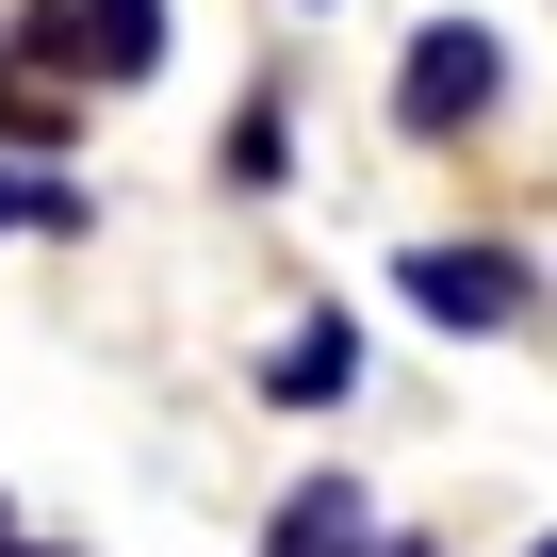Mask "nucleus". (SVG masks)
<instances>
[{"mask_svg": "<svg viewBox=\"0 0 557 557\" xmlns=\"http://www.w3.org/2000/svg\"><path fill=\"white\" fill-rule=\"evenodd\" d=\"M394 296L426 329H459V345H508V329H541V262L475 246V230H426V246H394Z\"/></svg>", "mask_w": 557, "mask_h": 557, "instance_id": "1", "label": "nucleus"}, {"mask_svg": "<svg viewBox=\"0 0 557 557\" xmlns=\"http://www.w3.org/2000/svg\"><path fill=\"white\" fill-rule=\"evenodd\" d=\"M492 99H508V34L492 17H426L410 66H394V132L410 148H459V132H492Z\"/></svg>", "mask_w": 557, "mask_h": 557, "instance_id": "2", "label": "nucleus"}, {"mask_svg": "<svg viewBox=\"0 0 557 557\" xmlns=\"http://www.w3.org/2000/svg\"><path fill=\"white\" fill-rule=\"evenodd\" d=\"M50 83H148L164 66V0H34V34H17Z\"/></svg>", "mask_w": 557, "mask_h": 557, "instance_id": "3", "label": "nucleus"}, {"mask_svg": "<svg viewBox=\"0 0 557 557\" xmlns=\"http://www.w3.org/2000/svg\"><path fill=\"white\" fill-rule=\"evenodd\" d=\"M377 541H394V524H377V492H361L345 459H329V475H296V492L262 508V557H377Z\"/></svg>", "mask_w": 557, "mask_h": 557, "instance_id": "4", "label": "nucleus"}, {"mask_svg": "<svg viewBox=\"0 0 557 557\" xmlns=\"http://www.w3.org/2000/svg\"><path fill=\"white\" fill-rule=\"evenodd\" d=\"M361 394V312H296L262 345V410H345Z\"/></svg>", "mask_w": 557, "mask_h": 557, "instance_id": "5", "label": "nucleus"}, {"mask_svg": "<svg viewBox=\"0 0 557 557\" xmlns=\"http://www.w3.org/2000/svg\"><path fill=\"white\" fill-rule=\"evenodd\" d=\"M213 181H230V197H278V181H296V99H278V83H246V115H230Z\"/></svg>", "mask_w": 557, "mask_h": 557, "instance_id": "6", "label": "nucleus"}, {"mask_svg": "<svg viewBox=\"0 0 557 557\" xmlns=\"http://www.w3.org/2000/svg\"><path fill=\"white\" fill-rule=\"evenodd\" d=\"M0 230H66V246H83V181H50V164H0Z\"/></svg>", "mask_w": 557, "mask_h": 557, "instance_id": "7", "label": "nucleus"}, {"mask_svg": "<svg viewBox=\"0 0 557 557\" xmlns=\"http://www.w3.org/2000/svg\"><path fill=\"white\" fill-rule=\"evenodd\" d=\"M0 557H66V541H34V524H17V508H0Z\"/></svg>", "mask_w": 557, "mask_h": 557, "instance_id": "8", "label": "nucleus"}, {"mask_svg": "<svg viewBox=\"0 0 557 557\" xmlns=\"http://www.w3.org/2000/svg\"><path fill=\"white\" fill-rule=\"evenodd\" d=\"M377 557H443V541H377Z\"/></svg>", "mask_w": 557, "mask_h": 557, "instance_id": "9", "label": "nucleus"}, {"mask_svg": "<svg viewBox=\"0 0 557 557\" xmlns=\"http://www.w3.org/2000/svg\"><path fill=\"white\" fill-rule=\"evenodd\" d=\"M524 557H557V524H541V541H524Z\"/></svg>", "mask_w": 557, "mask_h": 557, "instance_id": "10", "label": "nucleus"}]
</instances>
